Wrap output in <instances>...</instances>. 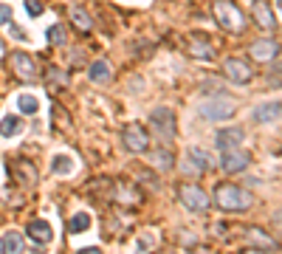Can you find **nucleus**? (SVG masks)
Here are the masks:
<instances>
[{
	"mask_svg": "<svg viewBox=\"0 0 282 254\" xmlns=\"http://www.w3.org/2000/svg\"><path fill=\"white\" fill-rule=\"evenodd\" d=\"M215 204L223 212H240V209L251 206V195L246 189L234 186V183H220L218 189H215Z\"/></svg>",
	"mask_w": 282,
	"mask_h": 254,
	"instance_id": "f257e3e1",
	"label": "nucleus"
},
{
	"mask_svg": "<svg viewBox=\"0 0 282 254\" xmlns=\"http://www.w3.org/2000/svg\"><path fill=\"white\" fill-rule=\"evenodd\" d=\"M234 113V102L229 96H212L200 105V116L209 121H223Z\"/></svg>",
	"mask_w": 282,
	"mask_h": 254,
	"instance_id": "f03ea898",
	"label": "nucleus"
},
{
	"mask_svg": "<svg viewBox=\"0 0 282 254\" xmlns=\"http://www.w3.org/2000/svg\"><path fill=\"white\" fill-rule=\"evenodd\" d=\"M150 124H153L155 136L161 141H169L175 136V113L169 110V107H155L150 113Z\"/></svg>",
	"mask_w": 282,
	"mask_h": 254,
	"instance_id": "7ed1b4c3",
	"label": "nucleus"
},
{
	"mask_svg": "<svg viewBox=\"0 0 282 254\" xmlns=\"http://www.w3.org/2000/svg\"><path fill=\"white\" fill-rule=\"evenodd\" d=\"M212 12H215V20H218V26L226 28V31H240V28H243V14H240L232 3L218 0Z\"/></svg>",
	"mask_w": 282,
	"mask_h": 254,
	"instance_id": "20e7f679",
	"label": "nucleus"
},
{
	"mask_svg": "<svg viewBox=\"0 0 282 254\" xmlns=\"http://www.w3.org/2000/svg\"><path fill=\"white\" fill-rule=\"evenodd\" d=\"M178 198H181V204L189 212H206L209 209V195H206V189H200V186H195V183L181 186Z\"/></svg>",
	"mask_w": 282,
	"mask_h": 254,
	"instance_id": "39448f33",
	"label": "nucleus"
},
{
	"mask_svg": "<svg viewBox=\"0 0 282 254\" xmlns=\"http://www.w3.org/2000/svg\"><path fill=\"white\" fill-rule=\"evenodd\" d=\"M223 74H226V79L229 82H234V85H246V82H251V65L246 62V59H240V56H229L223 62Z\"/></svg>",
	"mask_w": 282,
	"mask_h": 254,
	"instance_id": "423d86ee",
	"label": "nucleus"
},
{
	"mask_svg": "<svg viewBox=\"0 0 282 254\" xmlns=\"http://www.w3.org/2000/svg\"><path fill=\"white\" fill-rule=\"evenodd\" d=\"M121 139H124V147L133 150V153H147V150H150V136H147V130H144L141 124H135V121L124 127Z\"/></svg>",
	"mask_w": 282,
	"mask_h": 254,
	"instance_id": "0eeeda50",
	"label": "nucleus"
},
{
	"mask_svg": "<svg viewBox=\"0 0 282 254\" xmlns=\"http://www.w3.org/2000/svg\"><path fill=\"white\" fill-rule=\"evenodd\" d=\"M251 164V155L246 153V150H223V158H220V169L223 172H243V169Z\"/></svg>",
	"mask_w": 282,
	"mask_h": 254,
	"instance_id": "6e6552de",
	"label": "nucleus"
},
{
	"mask_svg": "<svg viewBox=\"0 0 282 254\" xmlns=\"http://www.w3.org/2000/svg\"><path fill=\"white\" fill-rule=\"evenodd\" d=\"M248 54H251L254 59H260V62H268V59H274V56L279 54V42L271 40V37H265V40H254L251 45H248Z\"/></svg>",
	"mask_w": 282,
	"mask_h": 254,
	"instance_id": "1a4fd4ad",
	"label": "nucleus"
},
{
	"mask_svg": "<svg viewBox=\"0 0 282 254\" xmlns=\"http://www.w3.org/2000/svg\"><path fill=\"white\" fill-rule=\"evenodd\" d=\"M243 130L240 127H226V130H218L215 136V147L218 150H234L237 144H243Z\"/></svg>",
	"mask_w": 282,
	"mask_h": 254,
	"instance_id": "9d476101",
	"label": "nucleus"
},
{
	"mask_svg": "<svg viewBox=\"0 0 282 254\" xmlns=\"http://www.w3.org/2000/svg\"><path fill=\"white\" fill-rule=\"evenodd\" d=\"M12 71H14V74H17L20 79H34V77H37L34 59H31L28 54H23V51L12 54Z\"/></svg>",
	"mask_w": 282,
	"mask_h": 254,
	"instance_id": "9b49d317",
	"label": "nucleus"
},
{
	"mask_svg": "<svg viewBox=\"0 0 282 254\" xmlns=\"http://www.w3.org/2000/svg\"><path fill=\"white\" fill-rule=\"evenodd\" d=\"M251 119L257 121V124H268V121L282 119V102H265V105L254 107Z\"/></svg>",
	"mask_w": 282,
	"mask_h": 254,
	"instance_id": "f8f14e48",
	"label": "nucleus"
},
{
	"mask_svg": "<svg viewBox=\"0 0 282 254\" xmlns=\"http://www.w3.org/2000/svg\"><path fill=\"white\" fill-rule=\"evenodd\" d=\"M254 20L260 23L265 31H274V26H276V17L265 0H254Z\"/></svg>",
	"mask_w": 282,
	"mask_h": 254,
	"instance_id": "ddd939ff",
	"label": "nucleus"
},
{
	"mask_svg": "<svg viewBox=\"0 0 282 254\" xmlns=\"http://www.w3.org/2000/svg\"><path fill=\"white\" fill-rule=\"evenodd\" d=\"M186 155H189V164H186V172H203L206 167H212V158L209 153H203L200 147H189L186 150Z\"/></svg>",
	"mask_w": 282,
	"mask_h": 254,
	"instance_id": "4468645a",
	"label": "nucleus"
},
{
	"mask_svg": "<svg viewBox=\"0 0 282 254\" xmlns=\"http://www.w3.org/2000/svg\"><path fill=\"white\" fill-rule=\"evenodd\" d=\"M0 251L3 254H23V234L20 232H6L0 237Z\"/></svg>",
	"mask_w": 282,
	"mask_h": 254,
	"instance_id": "2eb2a0df",
	"label": "nucleus"
},
{
	"mask_svg": "<svg viewBox=\"0 0 282 254\" xmlns=\"http://www.w3.org/2000/svg\"><path fill=\"white\" fill-rule=\"evenodd\" d=\"M28 234H31L34 243H48L51 240V226L45 223V220H31V223H28Z\"/></svg>",
	"mask_w": 282,
	"mask_h": 254,
	"instance_id": "dca6fc26",
	"label": "nucleus"
},
{
	"mask_svg": "<svg viewBox=\"0 0 282 254\" xmlns=\"http://www.w3.org/2000/svg\"><path fill=\"white\" fill-rule=\"evenodd\" d=\"M88 79L96 85H105L107 79H110V65L105 62V59H99V62H93L91 68H88Z\"/></svg>",
	"mask_w": 282,
	"mask_h": 254,
	"instance_id": "f3484780",
	"label": "nucleus"
},
{
	"mask_svg": "<svg viewBox=\"0 0 282 254\" xmlns=\"http://www.w3.org/2000/svg\"><path fill=\"white\" fill-rule=\"evenodd\" d=\"M70 23H74V26H77L79 31H82V34H88V31H91V28H93V23H91V14L85 12L82 6H74V9H70Z\"/></svg>",
	"mask_w": 282,
	"mask_h": 254,
	"instance_id": "a211bd4d",
	"label": "nucleus"
},
{
	"mask_svg": "<svg viewBox=\"0 0 282 254\" xmlns=\"http://www.w3.org/2000/svg\"><path fill=\"white\" fill-rule=\"evenodd\" d=\"M189 54L195 56V59H206V62H209L212 56H215V51H212L209 42H203V40H197L195 37V40L189 42Z\"/></svg>",
	"mask_w": 282,
	"mask_h": 254,
	"instance_id": "6ab92c4d",
	"label": "nucleus"
},
{
	"mask_svg": "<svg viewBox=\"0 0 282 254\" xmlns=\"http://www.w3.org/2000/svg\"><path fill=\"white\" fill-rule=\"evenodd\" d=\"M88 226H91V215H88V212H77V215L68 220V232L70 234H79V232H85Z\"/></svg>",
	"mask_w": 282,
	"mask_h": 254,
	"instance_id": "aec40b11",
	"label": "nucleus"
},
{
	"mask_svg": "<svg viewBox=\"0 0 282 254\" xmlns=\"http://www.w3.org/2000/svg\"><path fill=\"white\" fill-rule=\"evenodd\" d=\"M153 164H155V169H169L172 164H175V155L169 153V150L158 147V150L153 153Z\"/></svg>",
	"mask_w": 282,
	"mask_h": 254,
	"instance_id": "412c9836",
	"label": "nucleus"
},
{
	"mask_svg": "<svg viewBox=\"0 0 282 254\" xmlns=\"http://www.w3.org/2000/svg\"><path fill=\"white\" fill-rule=\"evenodd\" d=\"M51 169H54V175H70V172H74V158L56 155L54 161H51Z\"/></svg>",
	"mask_w": 282,
	"mask_h": 254,
	"instance_id": "4be33fe9",
	"label": "nucleus"
},
{
	"mask_svg": "<svg viewBox=\"0 0 282 254\" xmlns=\"http://www.w3.org/2000/svg\"><path fill=\"white\" fill-rule=\"evenodd\" d=\"M20 127H23V121L17 119V116H6V119L0 121V136H6L9 139V136H14Z\"/></svg>",
	"mask_w": 282,
	"mask_h": 254,
	"instance_id": "5701e85b",
	"label": "nucleus"
},
{
	"mask_svg": "<svg viewBox=\"0 0 282 254\" xmlns=\"http://www.w3.org/2000/svg\"><path fill=\"white\" fill-rule=\"evenodd\" d=\"M17 107H20V113H37L40 110V102H37V96H31V93H26V96H20L17 99Z\"/></svg>",
	"mask_w": 282,
	"mask_h": 254,
	"instance_id": "b1692460",
	"label": "nucleus"
},
{
	"mask_svg": "<svg viewBox=\"0 0 282 254\" xmlns=\"http://www.w3.org/2000/svg\"><path fill=\"white\" fill-rule=\"evenodd\" d=\"M248 237H251L254 243H260V246H265L268 251H271V248H276V240H274V237H268L265 232H260V229H251V232H248Z\"/></svg>",
	"mask_w": 282,
	"mask_h": 254,
	"instance_id": "393cba45",
	"label": "nucleus"
},
{
	"mask_svg": "<svg viewBox=\"0 0 282 254\" xmlns=\"http://www.w3.org/2000/svg\"><path fill=\"white\" fill-rule=\"evenodd\" d=\"M48 79H51V85H56V88H68V77H65L59 68H48Z\"/></svg>",
	"mask_w": 282,
	"mask_h": 254,
	"instance_id": "a878e982",
	"label": "nucleus"
},
{
	"mask_svg": "<svg viewBox=\"0 0 282 254\" xmlns=\"http://www.w3.org/2000/svg\"><path fill=\"white\" fill-rule=\"evenodd\" d=\"M268 85L271 88H282V62H276L274 68L268 71Z\"/></svg>",
	"mask_w": 282,
	"mask_h": 254,
	"instance_id": "bb28decb",
	"label": "nucleus"
},
{
	"mask_svg": "<svg viewBox=\"0 0 282 254\" xmlns=\"http://www.w3.org/2000/svg\"><path fill=\"white\" fill-rule=\"evenodd\" d=\"M48 40L54 42V45H62V42H65V31H62V26H51V28H48Z\"/></svg>",
	"mask_w": 282,
	"mask_h": 254,
	"instance_id": "cd10ccee",
	"label": "nucleus"
},
{
	"mask_svg": "<svg viewBox=\"0 0 282 254\" xmlns=\"http://www.w3.org/2000/svg\"><path fill=\"white\" fill-rule=\"evenodd\" d=\"M6 23H12V9L6 3H0V26H6Z\"/></svg>",
	"mask_w": 282,
	"mask_h": 254,
	"instance_id": "c85d7f7f",
	"label": "nucleus"
},
{
	"mask_svg": "<svg viewBox=\"0 0 282 254\" xmlns=\"http://www.w3.org/2000/svg\"><path fill=\"white\" fill-rule=\"evenodd\" d=\"M26 9H28V14H31V17H40V12H42V6L37 3V0H26Z\"/></svg>",
	"mask_w": 282,
	"mask_h": 254,
	"instance_id": "c756f323",
	"label": "nucleus"
},
{
	"mask_svg": "<svg viewBox=\"0 0 282 254\" xmlns=\"http://www.w3.org/2000/svg\"><path fill=\"white\" fill-rule=\"evenodd\" d=\"M79 254H102V248H82Z\"/></svg>",
	"mask_w": 282,
	"mask_h": 254,
	"instance_id": "7c9ffc66",
	"label": "nucleus"
},
{
	"mask_svg": "<svg viewBox=\"0 0 282 254\" xmlns=\"http://www.w3.org/2000/svg\"><path fill=\"white\" fill-rule=\"evenodd\" d=\"M3 56H6V42L0 40V59H3Z\"/></svg>",
	"mask_w": 282,
	"mask_h": 254,
	"instance_id": "2f4dec72",
	"label": "nucleus"
},
{
	"mask_svg": "<svg viewBox=\"0 0 282 254\" xmlns=\"http://www.w3.org/2000/svg\"><path fill=\"white\" fill-rule=\"evenodd\" d=\"M246 254H271V251H260V248H248Z\"/></svg>",
	"mask_w": 282,
	"mask_h": 254,
	"instance_id": "473e14b6",
	"label": "nucleus"
},
{
	"mask_svg": "<svg viewBox=\"0 0 282 254\" xmlns=\"http://www.w3.org/2000/svg\"><path fill=\"white\" fill-rule=\"evenodd\" d=\"M276 9H279V14H282V0H276Z\"/></svg>",
	"mask_w": 282,
	"mask_h": 254,
	"instance_id": "72a5a7b5",
	"label": "nucleus"
}]
</instances>
